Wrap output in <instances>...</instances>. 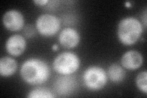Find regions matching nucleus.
<instances>
[{"instance_id": "nucleus-8", "label": "nucleus", "mask_w": 147, "mask_h": 98, "mask_svg": "<svg viewBox=\"0 0 147 98\" xmlns=\"http://www.w3.org/2000/svg\"><path fill=\"white\" fill-rule=\"evenodd\" d=\"M59 43L64 48H74L79 44L80 36L76 30L72 28H66L63 29L59 35Z\"/></svg>"}, {"instance_id": "nucleus-17", "label": "nucleus", "mask_w": 147, "mask_h": 98, "mask_svg": "<svg viewBox=\"0 0 147 98\" xmlns=\"http://www.w3.org/2000/svg\"><path fill=\"white\" fill-rule=\"evenodd\" d=\"M53 50H57V49H58V45H53Z\"/></svg>"}, {"instance_id": "nucleus-6", "label": "nucleus", "mask_w": 147, "mask_h": 98, "mask_svg": "<svg viewBox=\"0 0 147 98\" xmlns=\"http://www.w3.org/2000/svg\"><path fill=\"white\" fill-rule=\"evenodd\" d=\"M3 22L7 30L11 31H17L24 27V18L20 12L12 9L4 14Z\"/></svg>"}, {"instance_id": "nucleus-4", "label": "nucleus", "mask_w": 147, "mask_h": 98, "mask_svg": "<svg viewBox=\"0 0 147 98\" xmlns=\"http://www.w3.org/2000/svg\"><path fill=\"white\" fill-rule=\"evenodd\" d=\"M107 74L100 66H91L86 68L83 74V80L87 89L99 91L105 87L107 82Z\"/></svg>"}, {"instance_id": "nucleus-11", "label": "nucleus", "mask_w": 147, "mask_h": 98, "mask_svg": "<svg viewBox=\"0 0 147 98\" xmlns=\"http://www.w3.org/2000/svg\"><path fill=\"white\" fill-rule=\"evenodd\" d=\"M17 69L16 61L11 57H4L0 59V75L9 77L13 75Z\"/></svg>"}, {"instance_id": "nucleus-10", "label": "nucleus", "mask_w": 147, "mask_h": 98, "mask_svg": "<svg viewBox=\"0 0 147 98\" xmlns=\"http://www.w3.org/2000/svg\"><path fill=\"white\" fill-rule=\"evenodd\" d=\"M55 88L59 95H68L74 91L76 87V80L73 77L63 76L58 78L55 83Z\"/></svg>"}, {"instance_id": "nucleus-9", "label": "nucleus", "mask_w": 147, "mask_h": 98, "mask_svg": "<svg viewBox=\"0 0 147 98\" xmlns=\"http://www.w3.org/2000/svg\"><path fill=\"white\" fill-rule=\"evenodd\" d=\"M143 57L136 50H129L124 54L121 59L122 66L130 71L139 69L143 64Z\"/></svg>"}, {"instance_id": "nucleus-13", "label": "nucleus", "mask_w": 147, "mask_h": 98, "mask_svg": "<svg viewBox=\"0 0 147 98\" xmlns=\"http://www.w3.org/2000/svg\"><path fill=\"white\" fill-rule=\"evenodd\" d=\"M54 96L52 95L50 90L46 89V88H39L33 90L31 91L27 97L33 98V97H42V98H52Z\"/></svg>"}, {"instance_id": "nucleus-16", "label": "nucleus", "mask_w": 147, "mask_h": 98, "mask_svg": "<svg viewBox=\"0 0 147 98\" xmlns=\"http://www.w3.org/2000/svg\"><path fill=\"white\" fill-rule=\"evenodd\" d=\"M33 2L34 3L36 4L37 5L44 6L45 5V4L49 2V1H47V0H34Z\"/></svg>"}, {"instance_id": "nucleus-3", "label": "nucleus", "mask_w": 147, "mask_h": 98, "mask_svg": "<svg viewBox=\"0 0 147 98\" xmlns=\"http://www.w3.org/2000/svg\"><path fill=\"white\" fill-rule=\"evenodd\" d=\"M80 61L78 56L71 52H64L58 55L53 63V68L62 76L71 75L80 67Z\"/></svg>"}, {"instance_id": "nucleus-14", "label": "nucleus", "mask_w": 147, "mask_h": 98, "mask_svg": "<svg viewBox=\"0 0 147 98\" xmlns=\"http://www.w3.org/2000/svg\"><path fill=\"white\" fill-rule=\"evenodd\" d=\"M147 72L143 71L140 72L136 77V83L137 88L145 94L147 93Z\"/></svg>"}, {"instance_id": "nucleus-1", "label": "nucleus", "mask_w": 147, "mask_h": 98, "mask_svg": "<svg viewBox=\"0 0 147 98\" xmlns=\"http://www.w3.org/2000/svg\"><path fill=\"white\" fill-rule=\"evenodd\" d=\"M50 75V68L45 62L39 58H30L22 64L20 76L24 81L31 85H40Z\"/></svg>"}, {"instance_id": "nucleus-2", "label": "nucleus", "mask_w": 147, "mask_h": 98, "mask_svg": "<svg viewBox=\"0 0 147 98\" xmlns=\"http://www.w3.org/2000/svg\"><path fill=\"white\" fill-rule=\"evenodd\" d=\"M143 31L142 23L132 17L123 18L118 26V37L119 41L125 45L134 44L140 38Z\"/></svg>"}, {"instance_id": "nucleus-5", "label": "nucleus", "mask_w": 147, "mask_h": 98, "mask_svg": "<svg viewBox=\"0 0 147 98\" xmlns=\"http://www.w3.org/2000/svg\"><path fill=\"white\" fill-rule=\"evenodd\" d=\"M60 20L53 15L45 14L37 18L36 27L39 33L45 37H50L57 34L60 28Z\"/></svg>"}, {"instance_id": "nucleus-7", "label": "nucleus", "mask_w": 147, "mask_h": 98, "mask_svg": "<svg viewBox=\"0 0 147 98\" xmlns=\"http://www.w3.org/2000/svg\"><path fill=\"white\" fill-rule=\"evenodd\" d=\"M26 47V41L24 36L20 34H13L9 37L6 43L7 53L14 57L22 55Z\"/></svg>"}, {"instance_id": "nucleus-12", "label": "nucleus", "mask_w": 147, "mask_h": 98, "mask_svg": "<svg viewBox=\"0 0 147 98\" xmlns=\"http://www.w3.org/2000/svg\"><path fill=\"white\" fill-rule=\"evenodd\" d=\"M107 77L113 82H120L125 78L126 72L124 69L117 64H112L108 69Z\"/></svg>"}, {"instance_id": "nucleus-15", "label": "nucleus", "mask_w": 147, "mask_h": 98, "mask_svg": "<svg viewBox=\"0 0 147 98\" xmlns=\"http://www.w3.org/2000/svg\"><path fill=\"white\" fill-rule=\"evenodd\" d=\"M24 32L27 38H31L35 34V30L33 25H28L25 26Z\"/></svg>"}]
</instances>
